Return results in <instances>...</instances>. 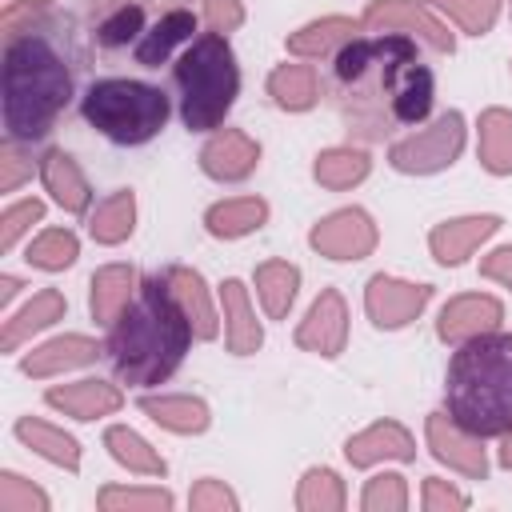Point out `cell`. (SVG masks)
<instances>
[{"label": "cell", "instance_id": "cell-10", "mask_svg": "<svg viewBox=\"0 0 512 512\" xmlns=\"http://www.w3.org/2000/svg\"><path fill=\"white\" fill-rule=\"evenodd\" d=\"M204 168H208L212 176H244V172L252 168V148L240 144L236 136H224V140H216V144L204 152Z\"/></svg>", "mask_w": 512, "mask_h": 512}, {"label": "cell", "instance_id": "cell-9", "mask_svg": "<svg viewBox=\"0 0 512 512\" xmlns=\"http://www.w3.org/2000/svg\"><path fill=\"white\" fill-rule=\"evenodd\" d=\"M144 32H148L144 8H140V4H116V8H112V12L92 28V40H96V48L116 52V48L136 44Z\"/></svg>", "mask_w": 512, "mask_h": 512}, {"label": "cell", "instance_id": "cell-3", "mask_svg": "<svg viewBox=\"0 0 512 512\" xmlns=\"http://www.w3.org/2000/svg\"><path fill=\"white\" fill-rule=\"evenodd\" d=\"M172 284V272L148 276L108 332V364L124 384H160L188 352L192 320Z\"/></svg>", "mask_w": 512, "mask_h": 512}, {"label": "cell", "instance_id": "cell-12", "mask_svg": "<svg viewBox=\"0 0 512 512\" xmlns=\"http://www.w3.org/2000/svg\"><path fill=\"white\" fill-rule=\"evenodd\" d=\"M76 256V244H72V236H60V232H52V236H44L36 248H28V260H36V264H44V268H60V264H68Z\"/></svg>", "mask_w": 512, "mask_h": 512}, {"label": "cell", "instance_id": "cell-6", "mask_svg": "<svg viewBox=\"0 0 512 512\" xmlns=\"http://www.w3.org/2000/svg\"><path fill=\"white\" fill-rule=\"evenodd\" d=\"M80 116L104 140H112L120 148H136V144H148L168 124L172 100L156 84L128 80V76H104L84 88Z\"/></svg>", "mask_w": 512, "mask_h": 512}, {"label": "cell", "instance_id": "cell-11", "mask_svg": "<svg viewBox=\"0 0 512 512\" xmlns=\"http://www.w3.org/2000/svg\"><path fill=\"white\" fill-rule=\"evenodd\" d=\"M16 432H20L24 440H36V444H44V448H40L44 456H52V460H64V464H76V444H72L68 436H56V432H48V428H40V424H28V420H24Z\"/></svg>", "mask_w": 512, "mask_h": 512}, {"label": "cell", "instance_id": "cell-4", "mask_svg": "<svg viewBox=\"0 0 512 512\" xmlns=\"http://www.w3.org/2000/svg\"><path fill=\"white\" fill-rule=\"evenodd\" d=\"M444 404L472 440L512 432V332H476L452 352Z\"/></svg>", "mask_w": 512, "mask_h": 512}, {"label": "cell", "instance_id": "cell-1", "mask_svg": "<svg viewBox=\"0 0 512 512\" xmlns=\"http://www.w3.org/2000/svg\"><path fill=\"white\" fill-rule=\"evenodd\" d=\"M328 96L344 124L360 136L412 128L432 112L436 76L420 60L416 40L400 32L348 40L328 72Z\"/></svg>", "mask_w": 512, "mask_h": 512}, {"label": "cell", "instance_id": "cell-8", "mask_svg": "<svg viewBox=\"0 0 512 512\" xmlns=\"http://www.w3.org/2000/svg\"><path fill=\"white\" fill-rule=\"evenodd\" d=\"M456 144H460V116L452 112V116H444L436 124V136L420 140V148L416 144H400L392 156H396V168H404V172H412V168H436V164H444L456 152Z\"/></svg>", "mask_w": 512, "mask_h": 512}, {"label": "cell", "instance_id": "cell-5", "mask_svg": "<svg viewBox=\"0 0 512 512\" xmlns=\"http://www.w3.org/2000/svg\"><path fill=\"white\" fill-rule=\"evenodd\" d=\"M172 84H176L184 128L188 132L216 128L240 92V68L228 40L220 32H204L200 40H192L172 68Z\"/></svg>", "mask_w": 512, "mask_h": 512}, {"label": "cell", "instance_id": "cell-7", "mask_svg": "<svg viewBox=\"0 0 512 512\" xmlns=\"http://www.w3.org/2000/svg\"><path fill=\"white\" fill-rule=\"evenodd\" d=\"M192 32H196V12L192 8H168V12H160V20H152L148 32L132 44L136 64L140 68H160L172 56L176 44L192 40Z\"/></svg>", "mask_w": 512, "mask_h": 512}, {"label": "cell", "instance_id": "cell-14", "mask_svg": "<svg viewBox=\"0 0 512 512\" xmlns=\"http://www.w3.org/2000/svg\"><path fill=\"white\" fill-rule=\"evenodd\" d=\"M56 312V296H44V300H36L24 316H20V328H36V324H48V316Z\"/></svg>", "mask_w": 512, "mask_h": 512}, {"label": "cell", "instance_id": "cell-13", "mask_svg": "<svg viewBox=\"0 0 512 512\" xmlns=\"http://www.w3.org/2000/svg\"><path fill=\"white\" fill-rule=\"evenodd\" d=\"M32 500H40L36 492H20L16 488V476H4V496H0V508L16 512V508H32ZM44 504V500H40Z\"/></svg>", "mask_w": 512, "mask_h": 512}, {"label": "cell", "instance_id": "cell-2", "mask_svg": "<svg viewBox=\"0 0 512 512\" xmlns=\"http://www.w3.org/2000/svg\"><path fill=\"white\" fill-rule=\"evenodd\" d=\"M44 4H32V24H8L4 48V128L8 140H40L56 112L72 96L68 32L60 20H36Z\"/></svg>", "mask_w": 512, "mask_h": 512}]
</instances>
